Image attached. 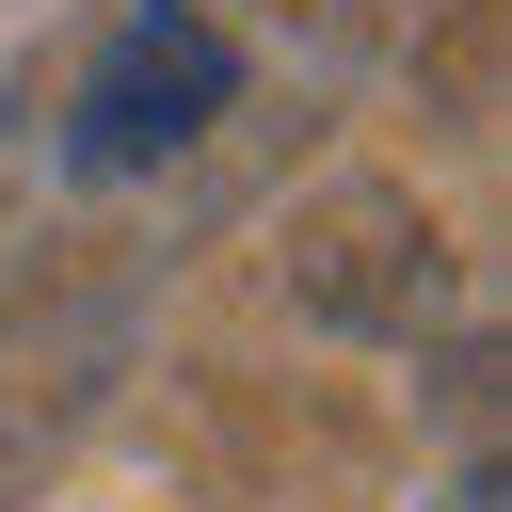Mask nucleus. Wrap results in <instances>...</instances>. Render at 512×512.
I'll return each instance as SVG.
<instances>
[{
	"label": "nucleus",
	"instance_id": "nucleus-1",
	"mask_svg": "<svg viewBox=\"0 0 512 512\" xmlns=\"http://www.w3.org/2000/svg\"><path fill=\"white\" fill-rule=\"evenodd\" d=\"M224 96H240L224 16H192V0H128V16L96 32V64H80V96H64V160H80V176H144V160L208 144Z\"/></svg>",
	"mask_w": 512,
	"mask_h": 512
}]
</instances>
